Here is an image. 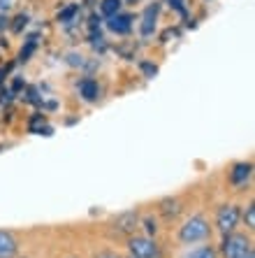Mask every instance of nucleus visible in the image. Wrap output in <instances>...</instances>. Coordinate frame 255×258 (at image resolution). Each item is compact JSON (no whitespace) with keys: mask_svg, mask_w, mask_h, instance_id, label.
Returning <instances> with one entry per match:
<instances>
[{"mask_svg":"<svg viewBox=\"0 0 255 258\" xmlns=\"http://www.w3.org/2000/svg\"><path fill=\"white\" fill-rule=\"evenodd\" d=\"M239 219H241L239 205H223L218 210V214H216V228L223 235H227V233H232V230H237Z\"/></svg>","mask_w":255,"mask_h":258,"instance_id":"obj_4","label":"nucleus"},{"mask_svg":"<svg viewBox=\"0 0 255 258\" xmlns=\"http://www.w3.org/2000/svg\"><path fill=\"white\" fill-rule=\"evenodd\" d=\"M98 93H100V86H98V82H95V79L86 77V79H81V82H79V96H81L86 102L98 100Z\"/></svg>","mask_w":255,"mask_h":258,"instance_id":"obj_9","label":"nucleus"},{"mask_svg":"<svg viewBox=\"0 0 255 258\" xmlns=\"http://www.w3.org/2000/svg\"><path fill=\"white\" fill-rule=\"evenodd\" d=\"M0 10H10V0H0Z\"/></svg>","mask_w":255,"mask_h":258,"instance_id":"obj_23","label":"nucleus"},{"mask_svg":"<svg viewBox=\"0 0 255 258\" xmlns=\"http://www.w3.org/2000/svg\"><path fill=\"white\" fill-rule=\"evenodd\" d=\"M42 126H44V116L42 114H35L33 119H30V133H40L42 131Z\"/></svg>","mask_w":255,"mask_h":258,"instance_id":"obj_17","label":"nucleus"},{"mask_svg":"<svg viewBox=\"0 0 255 258\" xmlns=\"http://www.w3.org/2000/svg\"><path fill=\"white\" fill-rule=\"evenodd\" d=\"M209 235H211L209 221L202 214H195L179 228V242L181 244H197V242L209 240Z\"/></svg>","mask_w":255,"mask_h":258,"instance_id":"obj_1","label":"nucleus"},{"mask_svg":"<svg viewBox=\"0 0 255 258\" xmlns=\"http://www.w3.org/2000/svg\"><path fill=\"white\" fill-rule=\"evenodd\" d=\"M26 24H28V17H26V14H19V17L14 19V26H12V30H14V33H21V28H24Z\"/></svg>","mask_w":255,"mask_h":258,"instance_id":"obj_18","label":"nucleus"},{"mask_svg":"<svg viewBox=\"0 0 255 258\" xmlns=\"http://www.w3.org/2000/svg\"><path fill=\"white\" fill-rule=\"evenodd\" d=\"M169 3H172V5H174V10H179V12H181V14H186V7L181 5V0H169Z\"/></svg>","mask_w":255,"mask_h":258,"instance_id":"obj_22","label":"nucleus"},{"mask_svg":"<svg viewBox=\"0 0 255 258\" xmlns=\"http://www.w3.org/2000/svg\"><path fill=\"white\" fill-rule=\"evenodd\" d=\"M158 5H148L144 10V21H142V35H151L155 28V19H158Z\"/></svg>","mask_w":255,"mask_h":258,"instance_id":"obj_10","label":"nucleus"},{"mask_svg":"<svg viewBox=\"0 0 255 258\" xmlns=\"http://www.w3.org/2000/svg\"><path fill=\"white\" fill-rule=\"evenodd\" d=\"M70 258H72V256H70Z\"/></svg>","mask_w":255,"mask_h":258,"instance_id":"obj_26","label":"nucleus"},{"mask_svg":"<svg viewBox=\"0 0 255 258\" xmlns=\"http://www.w3.org/2000/svg\"><path fill=\"white\" fill-rule=\"evenodd\" d=\"M79 12V7L77 5H70V7H65L63 12H58V21H63V24H70L72 19H74V14Z\"/></svg>","mask_w":255,"mask_h":258,"instance_id":"obj_15","label":"nucleus"},{"mask_svg":"<svg viewBox=\"0 0 255 258\" xmlns=\"http://www.w3.org/2000/svg\"><path fill=\"white\" fill-rule=\"evenodd\" d=\"M253 177V163L243 161V163H234L230 170V184L232 186H246Z\"/></svg>","mask_w":255,"mask_h":258,"instance_id":"obj_6","label":"nucleus"},{"mask_svg":"<svg viewBox=\"0 0 255 258\" xmlns=\"http://www.w3.org/2000/svg\"><path fill=\"white\" fill-rule=\"evenodd\" d=\"M107 26H109V30H114L116 35H125V33H130V28H132V17L130 14H114V17H109V21H107Z\"/></svg>","mask_w":255,"mask_h":258,"instance_id":"obj_8","label":"nucleus"},{"mask_svg":"<svg viewBox=\"0 0 255 258\" xmlns=\"http://www.w3.org/2000/svg\"><path fill=\"white\" fill-rule=\"evenodd\" d=\"M93 258H121L119 253H114V251H98Z\"/></svg>","mask_w":255,"mask_h":258,"instance_id":"obj_21","label":"nucleus"},{"mask_svg":"<svg viewBox=\"0 0 255 258\" xmlns=\"http://www.w3.org/2000/svg\"><path fill=\"white\" fill-rule=\"evenodd\" d=\"M144 226H146V233L148 235H155V230H158V226H155L153 219H144Z\"/></svg>","mask_w":255,"mask_h":258,"instance_id":"obj_20","label":"nucleus"},{"mask_svg":"<svg viewBox=\"0 0 255 258\" xmlns=\"http://www.w3.org/2000/svg\"><path fill=\"white\" fill-rule=\"evenodd\" d=\"M35 49H37V37L33 35V37L28 40V42H26V47L21 49V54H19V58H21V60L26 63V60H28L30 56H33V51H35Z\"/></svg>","mask_w":255,"mask_h":258,"instance_id":"obj_14","label":"nucleus"},{"mask_svg":"<svg viewBox=\"0 0 255 258\" xmlns=\"http://www.w3.org/2000/svg\"><path fill=\"white\" fill-rule=\"evenodd\" d=\"M243 221H246V228L253 230L255 228V205L250 203L248 207H246V212H243Z\"/></svg>","mask_w":255,"mask_h":258,"instance_id":"obj_16","label":"nucleus"},{"mask_svg":"<svg viewBox=\"0 0 255 258\" xmlns=\"http://www.w3.org/2000/svg\"><path fill=\"white\" fill-rule=\"evenodd\" d=\"M100 12L105 14V17H114V14L121 12V0H102L100 3Z\"/></svg>","mask_w":255,"mask_h":258,"instance_id":"obj_12","label":"nucleus"},{"mask_svg":"<svg viewBox=\"0 0 255 258\" xmlns=\"http://www.w3.org/2000/svg\"><path fill=\"white\" fill-rule=\"evenodd\" d=\"M5 72H7L5 68H0V84H3V79H5Z\"/></svg>","mask_w":255,"mask_h":258,"instance_id":"obj_25","label":"nucleus"},{"mask_svg":"<svg viewBox=\"0 0 255 258\" xmlns=\"http://www.w3.org/2000/svg\"><path fill=\"white\" fill-rule=\"evenodd\" d=\"M179 212H181V203L177 198H165L160 203V214L165 219H174V216H179Z\"/></svg>","mask_w":255,"mask_h":258,"instance_id":"obj_11","label":"nucleus"},{"mask_svg":"<svg viewBox=\"0 0 255 258\" xmlns=\"http://www.w3.org/2000/svg\"><path fill=\"white\" fill-rule=\"evenodd\" d=\"M142 70H144V75H146V77H153L155 72H158V68L151 66V63H142Z\"/></svg>","mask_w":255,"mask_h":258,"instance_id":"obj_19","label":"nucleus"},{"mask_svg":"<svg viewBox=\"0 0 255 258\" xmlns=\"http://www.w3.org/2000/svg\"><path fill=\"white\" fill-rule=\"evenodd\" d=\"M237 258H255V253H253V249H250V251L241 253V256H237Z\"/></svg>","mask_w":255,"mask_h":258,"instance_id":"obj_24","label":"nucleus"},{"mask_svg":"<svg viewBox=\"0 0 255 258\" xmlns=\"http://www.w3.org/2000/svg\"><path fill=\"white\" fill-rule=\"evenodd\" d=\"M184 258H216V251L211 246H197L193 251H188Z\"/></svg>","mask_w":255,"mask_h":258,"instance_id":"obj_13","label":"nucleus"},{"mask_svg":"<svg viewBox=\"0 0 255 258\" xmlns=\"http://www.w3.org/2000/svg\"><path fill=\"white\" fill-rule=\"evenodd\" d=\"M128 249H130V258H162L160 246L155 244V240H151V237L130 235L128 237Z\"/></svg>","mask_w":255,"mask_h":258,"instance_id":"obj_3","label":"nucleus"},{"mask_svg":"<svg viewBox=\"0 0 255 258\" xmlns=\"http://www.w3.org/2000/svg\"><path fill=\"white\" fill-rule=\"evenodd\" d=\"M137 226H139V214H137L135 210H128V212H121L116 219L112 221V228L114 233L119 235H125V237H130V235H135Z\"/></svg>","mask_w":255,"mask_h":258,"instance_id":"obj_5","label":"nucleus"},{"mask_svg":"<svg viewBox=\"0 0 255 258\" xmlns=\"http://www.w3.org/2000/svg\"><path fill=\"white\" fill-rule=\"evenodd\" d=\"M253 246H250V237L243 233H227L223 235V242H220V251H223V256L225 258H237L241 256V253L250 251Z\"/></svg>","mask_w":255,"mask_h":258,"instance_id":"obj_2","label":"nucleus"},{"mask_svg":"<svg viewBox=\"0 0 255 258\" xmlns=\"http://www.w3.org/2000/svg\"><path fill=\"white\" fill-rule=\"evenodd\" d=\"M19 253V237L12 230L0 228V258H17Z\"/></svg>","mask_w":255,"mask_h":258,"instance_id":"obj_7","label":"nucleus"}]
</instances>
